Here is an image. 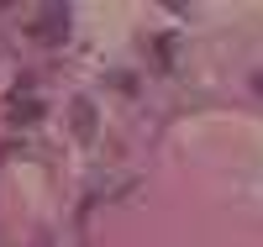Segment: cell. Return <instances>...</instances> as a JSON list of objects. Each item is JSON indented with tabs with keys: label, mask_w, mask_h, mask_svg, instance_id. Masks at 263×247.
Returning a JSON list of instances; mask_svg holds the SVG:
<instances>
[{
	"label": "cell",
	"mask_w": 263,
	"mask_h": 247,
	"mask_svg": "<svg viewBox=\"0 0 263 247\" xmlns=\"http://www.w3.org/2000/svg\"><path fill=\"white\" fill-rule=\"evenodd\" d=\"M74 131H79V137H90V131H95V105H90V100H74Z\"/></svg>",
	"instance_id": "obj_2"
},
{
	"label": "cell",
	"mask_w": 263,
	"mask_h": 247,
	"mask_svg": "<svg viewBox=\"0 0 263 247\" xmlns=\"http://www.w3.org/2000/svg\"><path fill=\"white\" fill-rule=\"evenodd\" d=\"M37 116H42L37 100H16V110H11V121H37Z\"/></svg>",
	"instance_id": "obj_3"
},
{
	"label": "cell",
	"mask_w": 263,
	"mask_h": 247,
	"mask_svg": "<svg viewBox=\"0 0 263 247\" xmlns=\"http://www.w3.org/2000/svg\"><path fill=\"white\" fill-rule=\"evenodd\" d=\"M69 37V6H48V11H37L32 21V42H42V48H53V42Z\"/></svg>",
	"instance_id": "obj_1"
}]
</instances>
